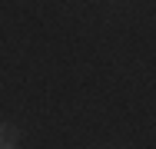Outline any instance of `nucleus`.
I'll return each instance as SVG.
<instances>
[{"label":"nucleus","mask_w":156,"mask_h":149,"mask_svg":"<svg viewBox=\"0 0 156 149\" xmlns=\"http://www.w3.org/2000/svg\"><path fill=\"white\" fill-rule=\"evenodd\" d=\"M0 149H17V129L13 126H0Z\"/></svg>","instance_id":"obj_1"}]
</instances>
